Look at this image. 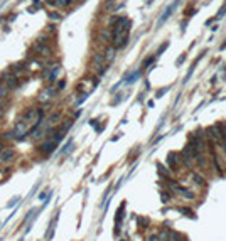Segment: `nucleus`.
<instances>
[{"mask_svg":"<svg viewBox=\"0 0 226 241\" xmlns=\"http://www.w3.org/2000/svg\"><path fill=\"white\" fill-rule=\"evenodd\" d=\"M130 22L127 19H118L116 20V26L113 27V46L115 47H123L127 44V39H128V26Z\"/></svg>","mask_w":226,"mask_h":241,"instance_id":"nucleus-1","label":"nucleus"},{"mask_svg":"<svg viewBox=\"0 0 226 241\" xmlns=\"http://www.w3.org/2000/svg\"><path fill=\"white\" fill-rule=\"evenodd\" d=\"M58 143L59 142L56 140V138H53V137H49L48 140H44L41 143V147H39V150H41L42 153H51L54 150V148L58 147Z\"/></svg>","mask_w":226,"mask_h":241,"instance_id":"nucleus-2","label":"nucleus"},{"mask_svg":"<svg viewBox=\"0 0 226 241\" xmlns=\"http://www.w3.org/2000/svg\"><path fill=\"white\" fill-rule=\"evenodd\" d=\"M14 157H15V150L14 148H4L0 152V162H10Z\"/></svg>","mask_w":226,"mask_h":241,"instance_id":"nucleus-3","label":"nucleus"},{"mask_svg":"<svg viewBox=\"0 0 226 241\" xmlns=\"http://www.w3.org/2000/svg\"><path fill=\"white\" fill-rule=\"evenodd\" d=\"M54 94H56V89H54V88H48L44 93L41 94V96H39V100H41V101H46V100H49V98H53Z\"/></svg>","mask_w":226,"mask_h":241,"instance_id":"nucleus-4","label":"nucleus"},{"mask_svg":"<svg viewBox=\"0 0 226 241\" xmlns=\"http://www.w3.org/2000/svg\"><path fill=\"white\" fill-rule=\"evenodd\" d=\"M54 226H56V219H53V221H51V224H49V229H48V234H46V240H51V238H53Z\"/></svg>","mask_w":226,"mask_h":241,"instance_id":"nucleus-5","label":"nucleus"},{"mask_svg":"<svg viewBox=\"0 0 226 241\" xmlns=\"http://www.w3.org/2000/svg\"><path fill=\"white\" fill-rule=\"evenodd\" d=\"M58 73H59V66H56V68H54L53 71H51L48 76H46V78H48L49 81H54V79H56V76H58Z\"/></svg>","mask_w":226,"mask_h":241,"instance_id":"nucleus-6","label":"nucleus"},{"mask_svg":"<svg viewBox=\"0 0 226 241\" xmlns=\"http://www.w3.org/2000/svg\"><path fill=\"white\" fill-rule=\"evenodd\" d=\"M192 179H194V182L199 184V185H203V184H204V179L201 177L199 174H192Z\"/></svg>","mask_w":226,"mask_h":241,"instance_id":"nucleus-7","label":"nucleus"},{"mask_svg":"<svg viewBox=\"0 0 226 241\" xmlns=\"http://www.w3.org/2000/svg\"><path fill=\"white\" fill-rule=\"evenodd\" d=\"M49 4H54V5H66L64 0H48Z\"/></svg>","mask_w":226,"mask_h":241,"instance_id":"nucleus-8","label":"nucleus"},{"mask_svg":"<svg viewBox=\"0 0 226 241\" xmlns=\"http://www.w3.org/2000/svg\"><path fill=\"white\" fill-rule=\"evenodd\" d=\"M17 202H19V197H14V199H12V202H9V204H7V207H12V206L17 204Z\"/></svg>","mask_w":226,"mask_h":241,"instance_id":"nucleus-9","label":"nucleus"},{"mask_svg":"<svg viewBox=\"0 0 226 241\" xmlns=\"http://www.w3.org/2000/svg\"><path fill=\"white\" fill-rule=\"evenodd\" d=\"M162 199L165 201V202H167V201L170 199V196H169V194H165V192H162Z\"/></svg>","mask_w":226,"mask_h":241,"instance_id":"nucleus-10","label":"nucleus"},{"mask_svg":"<svg viewBox=\"0 0 226 241\" xmlns=\"http://www.w3.org/2000/svg\"><path fill=\"white\" fill-rule=\"evenodd\" d=\"M147 241H159V236H148Z\"/></svg>","mask_w":226,"mask_h":241,"instance_id":"nucleus-11","label":"nucleus"},{"mask_svg":"<svg viewBox=\"0 0 226 241\" xmlns=\"http://www.w3.org/2000/svg\"><path fill=\"white\" fill-rule=\"evenodd\" d=\"M2 150H4V145H2V143H0V152H2Z\"/></svg>","mask_w":226,"mask_h":241,"instance_id":"nucleus-12","label":"nucleus"},{"mask_svg":"<svg viewBox=\"0 0 226 241\" xmlns=\"http://www.w3.org/2000/svg\"><path fill=\"white\" fill-rule=\"evenodd\" d=\"M2 116H4V113H2V111H0V120H2Z\"/></svg>","mask_w":226,"mask_h":241,"instance_id":"nucleus-13","label":"nucleus"},{"mask_svg":"<svg viewBox=\"0 0 226 241\" xmlns=\"http://www.w3.org/2000/svg\"><path fill=\"white\" fill-rule=\"evenodd\" d=\"M19 241H24V238H20V240H19Z\"/></svg>","mask_w":226,"mask_h":241,"instance_id":"nucleus-14","label":"nucleus"}]
</instances>
